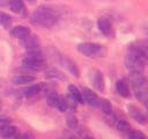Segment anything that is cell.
Masks as SVG:
<instances>
[{
	"instance_id": "1",
	"label": "cell",
	"mask_w": 148,
	"mask_h": 139,
	"mask_svg": "<svg viewBox=\"0 0 148 139\" xmlns=\"http://www.w3.org/2000/svg\"><path fill=\"white\" fill-rule=\"evenodd\" d=\"M31 22L38 27L51 28L57 22V13L46 6L38 7L31 14Z\"/></svg>"
},
{
	"instance_id": "2",
	"label": "cell",
	"mask_w": 148,
	"mask_h": 139,
	"mask_svg": "<svg viewBox=\"0 0 148 139\" xmlns=\"http://www.w3.org/2000/svg\"><path fill=\"white\" fill-rule=\"evenodd\" d=\"M130 82L139 101L145 102L148 98V81L142 73H130Z\"/></svg>"
},
{
	"instance_id": "3",
	"label": "cell",
	"mask_w": 148,
	"mask_h": 139,
	"mask_svg": "<svg viewBox=\"0 0 148 139\" xmlns=\"http://www.w3.org/2000/svg\"><path fill=\"white\" fill-rule=\"evenodd\" d=\"M145 60L138 54L128 51L125 57V67L130 73H143L145 71Z\"/></svg>"
},
{
	"instance_id": "4",
	"label": "cell",
	"mask_w": 148,
	"mask_h": 139,
	"mask_svg": "<svg viewBox=\"0 0 148 139\" xmlns=\"http://www.w3.org/2000/svg\"><path fill=\"white\" fill-rule=\"evenodd\" d=\"M77 51L88 58H95L103 54V46L98 43L86 42V43H80L77 45Z\"/></svg>"
},
{
	"instance_id": "5",
	"label": "cell",
	"mask_w": 148,
	"mask_h": 139,
	"mask_svg": "<svg viewBox=\"0 0 148 139\" xmlns=\"http://www.w3.org/2000/svg\"><path fill=\"white\" fill-rule=\"evenodd\" d=\"M22 66L30 71H42L46 68V61L44 60V57L27 56L22 60Z\"/></svg>"
},
{
	"instance_id": "6",
	"label": "cell",
	"mask_w": 148,
	"mask_h": 139,
	"mask_svg": "<svg viewBox=\"0 0 148 139\" xmlns=\"http://www.w3.org/2000/svg\"><path fill=\"white\" fill-rule=\"evenodd\" d=\"M127 110H128V114L131 115V117H132L135 122H138L139 124H147V123H148L147 117L145 116V114H143L139 108H136L135 105L128 104V105H127Z\"/></svg>"
},
{
	"instance_id": "7",
	"label": "cell",
	"mask_w": 148,
	"mask_h": 139,
	"mask_svg": "<svg viewBox=\"0 0 148 139\" xmlns=\"http://www.w3.org/2000/svg\"><path fill=\"white\" fill-rule=\"evenodd\" d=\"M22 41H23V45H24V47L27 49L28 52L38 51L39 50V42H38V38L35 35L29 34L28 36L22 38Z\"/></svg>"
},
{
	"instance_id": "8",
	"label": "cell",
	"mask_w": 148,
	"mask_h": 139,
	"mask_svg": "<svg viewBox=\"0 0 148 139\" xmlns=\"http://www.w3.org/2000/svg\"><path fill=\"white\" fill-rule=\"evenodd\" d=\"M82 97H83V102L88 103L91 107H98V104H99L98 96L89 88H83L82 89Z\"/></svg>"
},
{
	"instance_id": "9",
	"label": "cell",
	"mask_w": 148,
	"mask_h": 139,
	"mask_svg": "<svg viewBox=\"0 0 148 139\" xmlns=\"http://www.w3.org/2000/svg\"><path fill=\"white\" fill-rule=\"evenodd\" d=\"M91 82L92 86L95 87L96 90L98 92H103L104 90V78L101 71L98 70H92L91 72Z\"/></svg>"
},
{
	"instance_id": "10",
	"label": "cell",
	"mask_w": 148,
	"mask_h": 139,
	"mask_svg": "<svg viewBox=\"0 0 148 139\" xmlns=\"http://www.w3.org/2000/svg\"><path fill=\"white\" fill-rule=\"evenodd\" d=\"M97 28L105 36H110L112 32V24H111L110 20L106 17H99L97 20Z\"/></svg>"
},
{
	"instance_id": "11",
	"label": "cell",
	"mask_w": 148,
	"mask_h": 139,
	"mask_svg": "<svg viewBox=\"0 0 148 139\" xmlns=\"http://www.w3.org/2000/svg\"><path fill=\"white\" fill-rule=\"evenodd\" d=\"M59 63H60L62 66H65L74 76H76V78L80 76V71H79L76 64H75L73 60H71L69 58H66V57H60Z\"/></svg>"
},
{
	"instance_id": "12",
	"label": "cell",
	"mask_w": 148,
	"mask_h": 139,
	"mask_svg": "<svg viewBox=\"0 0 148 139\" xmlns=\"http://www.w3.org/2000/svg\"><path fill=\"white\" fill-rule=\"evenodd\" d=\"M10 36L14 37V38H24L25 36H28L29 34H31L30 31V28H28L27 25H16L14 28L10 29Z\"/></svg>"
},
{
	"instance_id": "13",
	"label": "cell",
	"mask_w": 148,
	"mask_h": 139,
	"mask_svg": "<svg viewBox=\"0 0 148 139\" xmlns=\"http://www.w3.org/2000/svg\"><path fill=\"white\" fill-rule=\"evenodd\" d=\"M9 6L13 13L18 14V15H25V6L23 0H9Z\"/></svg>"
},
{
	"instance_id": "14",
	"label": "cell",
	"mask_w": 148,
	"mask_h": 139,
	"mask_svg": "<svg viewBox=\"0 0 148 139\" xmlns=\"http://www.w3.org/2000/svg\"><path fill=\"white\" fill-rule=\"evenodd\" d=\"M36 78L30 74H17L12 78V82L14 85H27L30 82H34Z\"/></svg>"
},
{
	"instance_id": "15",
	"label": "cell",
	"mask_w": 148,
	"mask_h": 139,
	"mask_svg": "<svg viewBox=\"0 0 148 139\" xmlns=\"http://www.w3.org/2000/svg\"><path fill=\"white\" fill-rule=\"evenodd\" d=\"M116 90L123 97H130V95H131L128 85H127V82L124 79H120V80H118L116 82Z\"/></svg>"
},
{
	"instance_id": "16",
	"label": "cell",
	"mask_w": 148,
	"mask_h": 139,
	"mask_svg": "<svg viewBox=\"0 0 148 139\" xmlns=\"http://www.w3.org/2000/svg\"><path fill=\"white\" fill-rule=\"evenodd\" d=\"M132 45L140 52V54L146 59V61H148V39L139 41Z\"/></svg>"
},
{
	"instance_id": "17",
	"label": "cell",
	"mask_w": 148,
	"mask_h": 139,
	"mask_svg": "<svg viewBox=\"0 0 148 139\" xmlns=\"http://www.w3.org/2000/svg\"><path fill=\"white\" fill-rule=\"evenodd\" d=\"M45 76L49 78V79L66 80V75H65L61 71H59V70H57V68H54V67H49V68H46V70H45Z\"/></svg>"
},
{
	"instance_id": "18",
	"label": "cell",
	"mask_w": 148,
	"mask_h": 139,
	"mask_svg": "<svg viewBox=\"0 0 148 139\" xmlns=\"http://www.w3.org/2000/svg\"><path fill=\"white\" fill-rule=\"evenodd\" d=\"M17 129L15 126H13L12 124L6 125L3 127H0V137L1 138H12L16 134Z\"/></svg>"
},
{
	"instance_id": "19",
	"label": "cell",
	"mask_w": 148,
	"mask_h": 139,
	"mask_svg": "<svg viewBox=\"0 0 148 139\" xmlns=\"http://www.w3.org/2000/svg\"><path fill=\"white\" fill-rule=\"evenodd\" d=\"M68 95L74 98L77 103H83V97H82V93H80V90L74 86V85H69L68 86Z\"/></svg>"
},
{
	"instance_id": "20",
	"label": "cell",
	"mask_w": 148,
	"mask_h": 139,
	"mask_svg": "<svg viewBox=\"0 0 148 139\" xmlns=\"http://www.w3.org/2000/svg\"><path fill=\"white\" fill-rule=\"evenodd\" d=\"M98 105L101 107V109H102V111H103L104 115L110 116L112 114V105H111V103H110L109 100H106V98L99 100V104Z\"/></svg>"
},
{
	"instance_id": "21",
	"label": "cell",
	"mask_w": 148,
	"mask_h": 139,
	"mask_svg": "<svg viewBox=\"0 0 148 139\" xmlns=\"http://www.w3.org/2000/svg\"><path fill=\"white\" fill-rule=\"evenodd\" d=\"M40 89H42L40 85H32V86L27 87L25 89H23V94H24L25 96H28V97L35 96V95H37V94L40 92Z\"/></svg>"
},
{
	"instance_id": "22",
	"label": "cell",
	"mask_w": 148,
	"mask_h": 139,
	"mask_svg": "<svg viewBox=\"0 0 148 139\" xmlns=\"http://www.w3.org/2000/svg\"><path fill=\"white\" fill-rule=\"evenodd\" d=\"M0 24L3 28H6V29L10 28V25H12V17L7 13L0 12Z\"/></svg>"
},
{
	"instance_id": "23",
	"label": "cell",
	"mask_w": 148,
	"mask_h": 139,
	"mask_svg": "<svg viewBox=\"0 0 148 139\" xmlns=\"http://www.w3.org/2000/svg\"><path fill=\"white\" fill-rule=\"evenodd\" d=\"M117 130H118L119 132H121V133H126V134H127V133L131 131V125H130L126 120L120 119V120L117 122Z\"/></svg>"
},
{
	"instance_id": "24",
	"label": "cell",
	"mask_w": 148,
	"mask_h": 139,
	"mask_svg": "<svg viewBox=\"0 0 148 139\" xmlns=\"http://www.w3.org/2000/svg\"><path fill=\"white\" fill-rule=\"evenodd\" d=\"M58 100H59V95L54 92H52L47 95V104L50 107H56L58 103Z\"/></svg>"
},
{
	"instance_id": "25",
	"label": "cell",
	"mask_w": 148,
	"mask_h": 139,
	"mask_svg": "<svg viewBox=\"0 0 148 139\" xmlns=\"http://www.w3.org/2000/svg\"><path fill=\"white\" fill-rule=\"evenodd\" d=\"M56 108H58L59 111L61 112H65L68 108H67V102H66V97L64 96H59V100H58V103L56 105Z\"/></svg>"
},
{
	"instance_id": "26",
	"label": "cell",
	"mask_w": 148,
	"mask_h": 139,
	"mask_svg": "<svg viewBox=\"0 0 148 139\" xmlns=\"http://www.w3.org/2000/svg\"><path fill=\"white\" fill-rule=\"evenodd\" d=\"M66 124L69 129H76L77 127V118L74 116V115H71V116H67L66 118Z\"/></svg>"
},
{
	"instance_id": "27",
	"label": "cell",
	"mask_w": 148,
	"mask_h": 139,
	"mask_svg": "<svg viewBox=\"0 0 148 139\" xmlns=\"http://www.w3.org/2000/svg\"><path fill=\"white\" fill-rule=\"evenodd\" d=\"M127 137L131 138V139H142V138H146V136L140 132V131H136V130H131L128 133H127Z\"/></svg>"
},
{
	"instance_id": "28",
	"label": "cell",
	"mask_w": 148,
	"mask_h": 139,
	"mask_svg": "<svg viewBox=\"0 0 148 139\" xmlns=\"http://www.w3.org/2000/svg\"><path fill=\"white\" fill-rule=\"evenodd\" d=\"M9 124H12V120L8 117H0V127H3Z\"/></svg>"
},
{
	"instance_id": "29",
	"label": "cell",
	"mask_w": 148,
	"mask_h": 139,
	"mask_svg": "<svg viewBox=\"0 0 148 139\" xmlns=\"http://www.w3.org/2000/svg\"><path fill=\"white\" fill-rule=\"evenodd\" d=\"M9 5V0H0V7H6Z\"/></svg>"
},
{
	"instance_id": "30",
	"label": "cell",
	"mask_w": 148,
	"mask_h": 139,
	"mask_svg": "<svg viewBox=\"0 0 148 139\" xmlns=\"http://www.w3.org/2000/svg\"><path fill=\"white\" fill-rule=\"evenodd\" d=\"M143 103H145V104H146V107H147V109H148V98H147V100H146V101H145V102H143Z\"/></svg>"
},
{
	"instance_id": "31",
	"label": "cell",
	"mask_w": 148,
	"mask_h": 139,
	"mask_svg": "<svg viewBox=\"0 0 148 139\" xmlns=\"http://www.w3.org/2000/svg\"><path fill=\"white\" fill-rule=\"evenodd\" d=\"M27 1H28V2H30V3H34L36 0H27Z\"/></svg>"
},
{
	"instance_id": "32",
	"label": "cell",
	"mask_w": 148,
	"mask_h": 139,
	"mask_svg": "<svg viewBox=\"0 0 148 139\" xmlns=\"http://www.w3.org/2000/svg\"><path fill=\"white\" fill-rule=\"evenodd\" d=\"M0 110H1V101H0Z\"/></svg>"
}]
</instances>
